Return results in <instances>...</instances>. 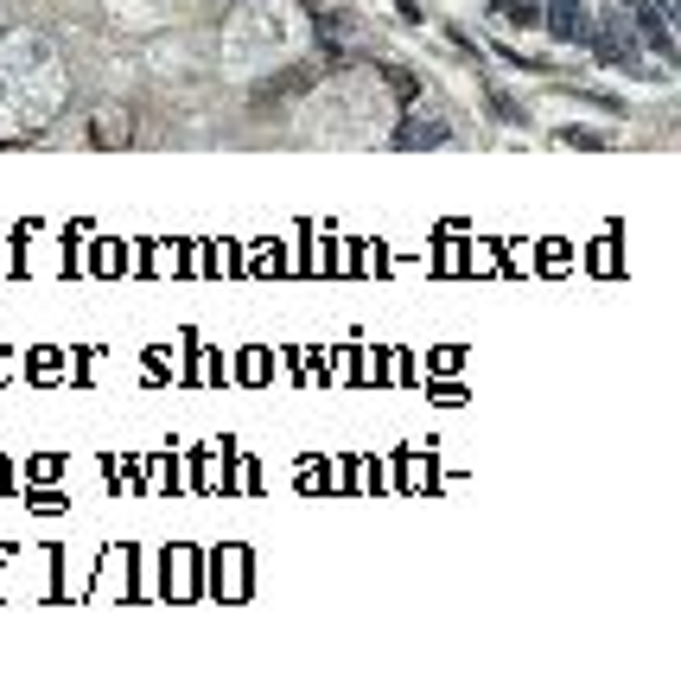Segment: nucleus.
<instances>
[{"instance_id": "nucleus-1", "label": "nucleus", "mask_w": 681, "mask_h": 688, "mask_svg": "<svg viewBox=\"0 0 681 688\" xmlns=\"http://www.w3.org/2000/svg\"><path fill=\"white\" fill-rule=\"evenodd\" d=\"M541 26H548L561 45H586V32H592L580 0H548V7H541Z\"/></svg>"}, {"instance_id": "nucleus-2", "label": "nucleus", "mask_w": 681, "mask_h": 688, "mask_svg": "<svg viewBox=\"0 0 681 688\" xmlns=\"http://www.w3.org/2000/svg\"><path fill=\"white\" fill-rule=\"evenodd\" d=\"M637 32L650 39L656 58H675V39H669V7H662V0H637Z\"/></svg>"}, {"instance_id": "nucleus-3", "label": "nucleus", "mask_w": 681, "mask_h": 688, "mask_svg": "<svg viewBox=\"0 0 681 688\" xmlns=\"http://www.w3.org/2000/svg\"><path fill=\"white\" fill-rule=\"evenodd\" d=\"M491 13H497L503 26H516V32L541 26V0H491Z\"/></svg>"}, {"instance_id": "nucleus-4", "label": "nucleus", "mask_w": 681, "mask_h": 688, "mask_svg": "<svg viewBox=\"0 0 681 688\" xmlns=\"http://www.w3.org/2000/svg\"><path fill=\"white\" fill-rule=\"evenodd\" d=\"M395 141H401V147H440V141H446V128H440V122H401Z\"/></svg>"}]
</instances>
